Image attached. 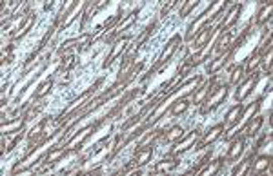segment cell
Wrapping results in <instances>:
<instances>
[{"instance_id": "cell-16", "label": "cell", "mask_w": 273, "mask_h": 176, "mask_svg": "<svg viewBox=\"0 0 273 176\" xmlns=\"http://www.w3.org/2000/svg\"><path fill=\"white\" fill-rule=\"evenodd\" d=\"M244 102H237L235 105H233L230 111L226 113V120H224V126H226V129H230L232 126H235L237 122H239V118H241L242 111H244Z\"/></svg>"}, {"instance_id": "cell-11", "label": "cell", "mask_w": 273, "mask_h": 176, "mask_svg": "<svg viewBox=\"0 0 273 176\" xmlns=\"http://www.w3.org/2000/svg\"><path fill=\"white\" fill-rule=\"evenodd\" d=\"M242 8H244V6L239 2V4H233L232 8L228 9L226 17H224L222 22H220V29H222V31H228V29L239 26V17H241L242 13Z\"/></svg>"}, {"instance_id": "cell-3", "label": "cell", "mask_w": 273, "mask_h": 176, "mask_svg": "<svg viewBox=\"0 0 273 176\" xmlns=\"http://www.w3.org/2000/svg\"><path fill=\"white\" fill-rule=\"evenodd\" d=\"M131 33L129 35H122V36H118L117 40L113 42V49H111V53L108 54V58L104 60V64H102V68L108 69L111 68V64L115 62L117 58H120L124 53L127 51V47H129V42H131Z\"/></svg>"}, {"instance_id": "cell-29", "label": "cell", "mask_w": 273, "mask_h": 176, "mask_svg": "<svg viewBox=\"0 0 273 176\" xmlns=\"http://www.w3.org/2000/svg\"><path fill=\"white\" fill-rule=\"evenodd\" d=\"M211 153H213V151L209 149V151H208V153H206V154H204V156H202V158H200V160H199V163H197L195 167L191 169V171H190V172H193V174H199V171H200V169L204 167L206 163H208V162H209V158H211Z\"/></svg>"}, {"instance_id": "cell-28", "label": "cell", "mask_w": 273, "mask_h": 176, "mask_svg": "<svg viewBox=\"0 0 273 176\" xmlns=\"http://www.w3.org/2000/svg\"><path fill=\"white\" fill-rule=\"evenodd\" d=\"M197 6H199V0H186V2H182V4H180V15H178V17L186 18L188 15H190L191 11L197 8Z\"/></svg>"}, {"instance_id": "cell-12", "label": "cell", "mask_w": 273, "mask_h": 176, "mask_svg": "<svg viewBox=\"0 0 273 176\" xmlns=\"http://www.w3.org/2000/svg\"><path fill=\"white\" fill-rule=\"evenodd\" d=\"M262 124H264V118L262 116H257V114H255L250 122H246L244 126L241 127L239 135L244 136L246 140H248V138H255V136L259 135V129L262 127Z\"/></svg>"}, {"instance_id": "cell-24", "label": "cell", "mask_w": 273, "mask_h": 176, "mask_svg": "<svg viewBox=\"0 0 273 176\" xmlns=\"http://www.w3.org/2000/svg\"><path fill=\"white\" fill-rule=\"evenodd\" d=\"M177 165H178L177 156H168V158H164L155 163L153 172H169L173 171V169H177Z\"/></svg>"}, {"instance_id": "cell-5", "label": "cell", "mask_w": 273, "mask_h": 176, "mask_svg": "<svg viewBox=\"0 0 273 176\" xmlns=\"http://www.w3.org/2000/svg\"><path fill=\"white\" fill-rule=\"evenodd\" d=\"M228 93H230V86H228V84L218 86L217 89H215L213 93H211V95H209L208 98L204 100V105H202V109H200V113L206 114V113H209V111L217 109L218 105H220L224 100H226Z\"/></svg>"}, {"instance_id": "cell-7", "label": "cell", "mask_w": 273, "mask_h": 176, "mask_svg": "<svg viewBox=\"0 0 273 176\" xmlns=\"http://www.w3.org/2000/svg\"><path fill=\"white\" fill-rule=\"evenodd\" d=\"M259 77H260V75L255 71V73H251V75H248V77H246L244 80L239 84V89H237V93H235L237 102H244V100L251 95V91L255 89L257 82H259Z\"/></svg>"}, {"instance_id": "cell-15", "label": "cell", "mask_w": 273, "mask_h": 176, "mask_svg": "<svg viewBox=\"0 0 273 176\" xmlns=\"http://www.w3.org/2000/svg\"><path fill=\"white\" fill-rule=\"evenodd\" d=\"M53 86H55V78H46L42 84H38V87H36V91H35V95H33V98H31V102H29V105L31 104H35V102H40L44 96H48L50 95V91L53 89Z\"/></svg>"}, {"instance_id": "cell-21", "label": "cell", "mask_w": 273, "mask_h": 176, "mask_svg": "<svg viewBox=\"0 0 273 176\" xmlns=\"http://www.w3.org/2000/svg\"><path fill=\"white\" fill-rule=\"evenodd\" d=\"M271 11H273V4L271 2H262L260 4V11L257 13V17L253 18V26H262V24H266L271 18Z\"/></svg>"}, {"instance_id": "cell-4", "label": "cell", "mask_w": 273, "mask_h": 176, "mask_svg": "<svg viewBox=\"0 0 273 176\" xmlns=\"http://www.w3.org/2000/svg\"><path fill=\"white\" fill-rule=\"evenodd\" d=\"M200 136H202L200 129H193L190 135H186L182 140H178L177 144L173 145L171 149H169L168 156H180V154H184L186 151H190L191 147H195V144L200 140Z\"/></svg>"}, {"instance_id": "cell-18", "label": "cell", "mask_w": 273, "mask_h": 176, "mask_svg": "<svg viewBox=\"0 0 273 176\" xmlns=\"http://www.w3.org/2000/svg\"><path fill=\"white\" fill-rule=\"evenodd\" d=\"M35 18H36L35 13H27V17H26V20L22 22V26H18L17 31L11 35V40H20V38H24V36L27 35V31H31Z\"/></svg>"}, {"instance_id": "cell-23", "label": "cell", "mask_w": 273, "mask_h": 176, "mask_svg": "<svg viewBox=\"0 0 273 176\" xmlns=\"http://www.w3.org/2000/svg\"><path fill=\"white\" fill-rule=\"evenodd\" d=\"M186 136V131H184V127L182 126H173V127H169L168 131L164 133L162 135V138L168 144H175V142H178V140H182Z\"/></svg>"}, {"instance_id": "cell-25", "label": "cell", "mask_w": 273, "mask_h": 176, "mask_svg": "<svg viewBox=\"0 0 273 176\" xmlns=\"http://www.w3.org/2000/svg\"><path fill=\"white\" fill-rule=\"evenodd\" d=\"M228 75H230V84L232 86H237V84H241L242 80H244V66L242 64H233L232 68L228 69Z\"/></svg>"}, {"instance_id": "cell-6", "label": "cell", "mask_w": 273, "mask_h": 176, "mask_svg": "<svg viewBox=\"0 0 273 176\" xmlns=\"http://www.w3.org/2000/svg\"><path fill=\"white\" fill-rule=\"evenodd\" d=\"M244 149H246V138L241 135H237L235 138L230 140V149H228V153L222 156L224 162L233 163L237 162V160H241V156L244 154Z\"/></svg>"}, {"instance_id": "cell-27", "label": "cell", "mask_w": 273, "mask_h": 176, "mask_svg": "<svg viewBox=\"0 0 273 176\" xmlns=\"http://www.w3.org/2000/svg\"><path fill=\"white\" fill-rule=\"evenodd\" d=\"M260 62H262V54H259L257 51H255L253 54H250V56H248V60H246V66H244L246 75H248V73L251 75V73L257 71V69L260 68Z\"/></svg>"}, {"instance_id": "cell-9", "label": "cell", "mask_w": 273, "mask_h": 176, "mask_svg": "<svg viewBox=\"0 0 273 176\" xmlns=\"http://www.w3.org/2000/svg\"><path fill=\"white\" fill-rule=\"evenodd\" d=\"M237 51L233 49V47H228L226 51H224L222 54H217L211 62H209V66H208V75L209 77H213V75H217V73H220L224 69V66L228 64V60L230 58H233V54H235Z\"/></svg>"}, {"instance_id": "cell-2", "label": "cell", "mask_w": 273, "mask_h": 176, "mask_svg": "<svg viewBox=\"0 0 273 176\" xmlns=\"http://www.w3.org/2000/svg\"><path fill=\"white\" fill-rule=\"evenodd\" d=\"M180 42H182V36H180V35H175V36H173V38H169V40L166 42V47H164L162 53H160L159 56H157V62H155V66L150 69V71L146 73L144 77L141 78L142 84H144V82L148 80V78H150L151 75H153V73L159 71V69L162 68L164 64H168L169 60H171V56H173V54H175V51L178 49V45H180Z\"/></svg>"}, {"instance_id": "cell-17", "label": "cell", "mask_w": 273, "mask_h": 176, "mask_svg": "<svg viewBox=\"0 0 273 176\" xmlns=\"http://www.w3.org/2000/svg\"><path fill=\"white\" fill-rule=\"evenodd\" d=\"M26 118L22 116H18L15 118V120H9V122L2 124V136H9V135H13V133L20 131V129H24V126H26Z\"/></svg>"}, {"instance_id": "cell-30", "label": "cell", "mask_w": 273, "mask_h": 176, "mask_svg": "<svg viewBox=\"0 0 273 176\" xmlns=\"http://www.w3.org/2000/svg\"><path fill=\"white\" fill-rule=\"evenodd\" d=\"M178 4V0H171V2H168L166 6H162V9H160V15H159V18H166L168 17V13L171 11L175 6Z\"/></svg>"}, {"instance_id": "cell-13", "label": "cell", "mask_w": 273, "mask_h": 176, "mask_svg": "<svg viewBox=\"0 0 273 176\" xmlns=\"http://www.w3.org/2000/svg\"><path fill=\"white\" fill-rule=\"evenodd\" d=\"M68 154H69L68 147H53V149H50L48 153L44 154L46 163H44V167H42V169H48L50 165H55V163L60 162V160H62L64 156H68ZM42 169H40V171H42Z\"/></svg>"}, {"instance_id": "cell-8", "label": "cell", "mask_w": 273, "mask_h": 176, "mask_svg": "<svg viewBox=\"0 0 273 176\" xmlns=\"http://www.w3.org/2000/svg\"><path fill=\"white\" fill-rule=\"evenodd\" d=\"M224 133H226V126H224V124H217V126L209 127V131L202 133V136H200V140H199V144H197L195 149H204L208 145L215 144Z\"/></svg>"}, {"instance_id": "cell-1", "label": "cell", "mask_w": 273, "mask_h": 176, "mask_svg": "<svg viewBox=\"0 0 273 176\" xmlns=\"http://www.w3.org/2000/svg\"><path fill=\"white\" fill-rule=\"evenodd\" d=\"M226 2L224 0H217V2H213V4L209 6L208 9H206L204 13L200 15L199 18H197L195 22H191L190 26H188L186 29V36H184V40H186V44H190V40L193 38V36H197V33L202 29V27L206 26V24H211L215 20V17H217L220 11H222L224 8H226Z\"/></svg>"}, {"instance_id": "cell-26", "label": "cell", "mask_w": 273, "mask_h": 176, "mask_svg": "<svg viewBox=\"0 0 273 176\" xmlns=\"http://www.w3.org/2000/svg\"><path fill=\"white\" fill-rule=\"evenodd\" d=\"M224 163H226V162H224V158L211 160V162H208L204 167L200 169L199 174H202V176H213V174H217V172L224 167Z\"/></svg>"}, {"instance_id": "cell-22", "label": "cell", "mask_w": 273, "mask_h": 176, "mask_svg": "<svg viewBox=\"0 0 273 176\" xmlns=\"http://www.w3.org/2000/svg\"><path fill=\"white\" fill-rule=\"evenodd\" d=\"M255 154H257V151H251L248 156H246L242 162H239V165H235V167L232 169V172L235 176H244V174H248L250 172V169H251V162H253V158H255Z\"/></svg>"}, {"instance_id": "cell-19", "label": "cell", "mask_w": 273, "mask_h": 176, "mask_svg": "<svg viewBox=\"0 0 273 176\" xmlns=\"http://www.w3.org/2000/svg\"><path fill=\"white\" fill-rule=\"evenodd\" d=\"M269 163H273L271 160V154H255V158L253 162H251V169L250 172H262L264 169L268 167Z\"/></svg>"}, {"instance_id": "cell-14", "label": "cell", "mask_w": 273, "mask_h": 176, "mask_svg": "<svg viewBox=\"0 0 273 176\" xmlns=\"http://www.w3.org/2000/svg\"><path fill=\"white\" fill-rule=\"evenodd\" d=\"M190 107H191V100L188 98V96H182V98H177L175 102H173L171 107L168 109V113H169V116H171V118H175V116H180V114H184Z\"/></svg>"}, {"instance_id": "cell-10", "label": "cell", "mask_w": 273, "mask_h": 176, "mask_svg": "<svg viewBox=\"0 0 273 176\" xmlns=\"http://www.w3.org/2000/svg\"><path fill=\"white\" fill-rule=\"evenodd\" d=\"M215 89H217V87H215V84H213V78H209L206 84H200V86L197 87V91L193 93V95H191V98H190L191 100V105L204 104V100L208 98V96L211 95Z\"/></svg>"}, {"instance_id": "cell-20", "label": "cell", "mask_w": 273, "mask_h": 176, "mask_svg": "<svg viewBox=\"0 0 273 176\" xmlns=\"http://www.w3.org/2000/svg\"><path fill=\"white\" fill-rule=\"evenodd\" d=\"M153 153H155V149H153V147H150V145H148V147H144V149H139V151H136L135 162H133V167H135V169L144 167L146 163L151 160Z\"/></svg>"}]
</instances>
